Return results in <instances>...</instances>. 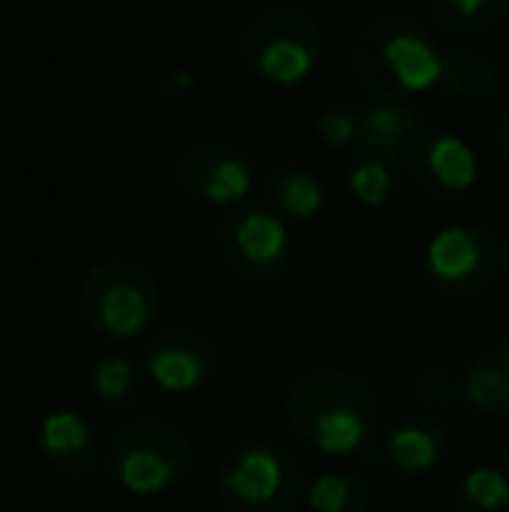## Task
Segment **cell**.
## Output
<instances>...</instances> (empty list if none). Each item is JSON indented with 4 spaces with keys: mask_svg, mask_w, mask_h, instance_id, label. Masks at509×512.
I'll return each instance as SVG.
<instances>
[{
    "mask_svg": "<svg viewBox=\"0 0 509 512\" xmlns=\"http://www.w3.org/2000/svg\"><path fill=\"white\" fill-rule=\"evenodd\" d=\"M499 147H503L506 154H509V119L503 122V126H499Z\"/></svg>",
    "mask_w": 509,
    "mask_h": 512,
    "instance_id": "cell-25",
    "label": "cell"
},
{
    "mask_svg": "<svg viewBox=\"0 0 509 512\" xmlns=\"http://www.w3.org/2000/svg\"><path fill=\"white\" fill-rule=\"evenodd\" d=\"M314 133L328 147H356V108L328 105L314 119Z\"/></svg>",
    "mask_w": 509,
    "mask_h": 512,
    "instance_id": "cell-24",
    "label": "cell"
},
{
    "mask_svg": "<svg viewBox=\"0 0 509 512\" xmlns=\"http://www.w3.org/2000/svg\"><path fill=\"white\" fill-rule=\"evenodd\" d=\"M224 269L241 283H272L290 265V230L269 206H238L217 230Z\"/></svg>",
    "mask_w": 509,
    "mask_h": 512,
    "instance_id": "cell-8",
    "label": "cell"
},
{
    "mask_svg": "<svg viewBox=\"0 0 509 512\" xmlns=\"http://www.w3.org/2000/svg\"><path fill=\"white\" fill-rule=\"evenodd\" d=\"M450 512H509V471L503 464H475L461 474Z\"/></svg>",
    "mask_w": 509,
    "mask_h": 512,
    "instance_id": "cell-19",
    "label": "cell"
},
{
    "mask_svg": "<svg viewBox=\"0 0 509 512\" xmlns=\"http://www.w3.org/2000/svg\"><path fill=\"white\" fill-rule=\"evenodd\" d=\"M440 49L408 14H377L353 42V74L374 102L405 105L440 84Z\"/></svg>",
    "mask_w": 509,
    "mask_h": 512,
    "instance_id": "cell-2",
    "label": "cell"
},
{
    "mask_svg": "<svg viewBox=\"0 0 509 512\" xmlns=\"http://www.w3.org/2000/svg\"><path fill=\"white\" fill-rule=\"evenodd\" d=\"M304 499L300 464L276 443H238L217 471V502L224 512H293Z\"/></svg>",
    "mask_w": 509,
    "mask_h": 512,
    "instance_id": "cell-6",
    "label": "cell"
},
{
    "mask_svg": "<svg viewBox=\"0 0 509 512\" xmlns=\"http://www.w3.org/2000/svg\"><path fill=\"white\" fill-rule=\"evenodd\" d=\"M506 42H509V28H506Z\"/></svg>",
    "mask_w": 509,
    "mask_h": 512,
    "instance_id": "cell-26",
    "label": "cell"
},
{
    "mask_svg": "<svg viewBox=\"0 0 509 512\" xmlns=\"http://www.w3.org/2000/svg\"><path fill=\"white\" fill-rule=\"evenodd\" d=\"M447 429L436 415H401L391 429L384 432L381 446V464L387 471L401 474V478H422V474L436 471L447 457Z\"/></svg>",
    "mask_w": 509,
    "mask_h": 512,
    "instance_id": "cell-14",
    "label": "cell"
},
{
    "mask_svg": "<svg viewBox=\"0 0 509 512\" xmlns=\"http://www.w3.org/2000/svg\"><path fill=\"white\" fill-rule=\"evenodd\" d=\"M175 178L203 206H238L252 189V164L224 140H199L178 154Z\"/></svg>",
    "mask_w": 509,
    "mask_h": 512,
    "instance_id": "cell-10",
    "label": "cell"
},
{
    "mask_svg": "<svg viewBox=\"0 0 509 512\" xmlns=\"http://www.w3.org/2000/svg\"><path fill=\"white\" fill-rule=\"evenodd\" d=\"M412 398L419 401V408H426V415H433V411H447L450 405H457L461 401V387H457V377L450 370L426 366V370L415 373Z\"/></svg>",
    "mask_w": 509,
    "mask_h": 512,
    "instance_id": "cell-23",
    "label": "cell"
},
{
    "mask_svg": "<svg viewBox=\"0 0 509 512\" xmlns=\"http://www.w3.org/2000/svg\"><path fill=\"white\" fill-rule=\"evenodd\" d=\"M422 265L436 293L468 300L485 293L503 272V248L482 223H450L429 237Z\"/></svg>",
    "mask_w": 509,
    "mask_h": 512,
    "instance_id": "cell-7",
    "label": "cell"
},
{
    "mask_svg": "<svg viewBox=\"0 0 509 512\" xmlns=\"http://www.w3.org/2000/svg\"><path fill=\"white\" fill-rule=\"evenodd\" d=\"M143 370H147L150 384L161 387L164 394H192L206 387L217 373V349L199 328L189 324H168V328L154 331L143 342Z\"/></svg>",
    "mask_w": 509,
    "mask_h": 512,
    "instance_id": "cell-9",
    "label": "cell"
},
{
    "mask_svg": "<svg viewBox=\"0 0 509 512\" xmlns=\"http://www.w3.org/2000/svg\"><path fill=\"white\" fill-rule=\"evenodd\" d=\"M408 175L415 189L433 203H454L468 196L478 182V154L468 140L454 133L426 129L408 157Z\"/></svg>",
    "mask_w": 509,
    "mask_h": 512,
    "instance_id": "cell-11",
    "label": "cell"
},
{
    "mask_svg": "<svg viewBox=\"0 0 509 512\" xmlns=\"http://www.w3.org/2000/svg\"><path fill=\"white\" fill-rule=\"evenodd\" d=\"M81 317L105 342H133L147 335L161 314L157 279L129 258H102L77 286Z\"/></svg>",
    "mask_w": 509,
    "mask_h": 512,
    "instance_id": "cell-3",
    "label": "cell"
},
{
    "mask_svg": "<svg viewBox=\"0 0 509 512\" xmlns=\"http://www.w3.org/2000/svg\"><path fill=\"white\" fill-rule=\"evenodd\" d=\"M349 196L367 209H381L394 196V171L374 161H360L349 168Z\"/></svg>",
    "mask_w": 509,
    "mask_h": 512,
    "instance_id": "cell-22",
    "label": "cell"
},
{
    "mask_svg": "<svg viewBox=\"0 0 509 512\" xmlns=\"http://www.w3.org/2000/svg\"><path fill=\"white\" fill-rule=\"evenodd\" d=\"M265 196H269L272 209L290 220H314L325 213V185L311 168L300 164H283L265 178Z\"/></svg>",
    "mask_w": 509,
    "mask_h": 512,
    "instance_id": "cell-17",
    "label": "cell"
},
{
    "mask_svg": "<svg viewBox=\"0 0 509 512\" xmlns=\"http://www.w3.org/2000/svg\"><path fill=\"white\" fill-rule=\"evenodd\" d=\"M192 450L189 436L182 429L157 418H143V422H129L116 436L109 439V478L116 481L129 495H161L168 488H175L178 481H185V474L192 471Z\"/></svg>",
    "mask_w": 509,
    "mask_h": 512,
    "instance_id": "cell-5",
    "label": "cell"
},
{
    "mask_svg": "<svg viewBox=\"0 0 509 512\" xmlns=\"http://www.w3.org/2000/svg\"><path fill=\"white\" fill-rule=\"evenodd\" d=\"M503 84L499 77V67L489 60V56L475 53V49H450L443 53L440 63V84L443 95L457 98V102H485L492 98Z\"/></svg>",
    "mask_w": 509,
    "mask_h": 512,
    "instance_id": "cell-18",
    "label": "cell"
},
{
    "mask_svg": "<svg viewBox=\"0 0 509 512\" xmlns=\"http://www.w3.org/2000/svg\"><path fill=\"white\" fill-rule=\"evenodd\" d=\"M35 450L42 464L67 478H88L102 460V436L88 415L74 408H53L35 429Z\"/></svg>",
    "mask_w": 509,
    "mask_h": 512,
    "instance_id": "cell-12",
    "label": "cell"
},
{
    "mask_svg": "<svg viewBox=\"0 0 509 512\" xmlns=\"http://www.w3.org/2000/svg\"><path fill=\"white\" fill-rule=\"evenodd\" d=\"M304 502L311 512H374V492L360 474L325 471L307 485Z\"/></svg>",
    "mask_w": 509,
    "mask_h": 512,
    "instance_id": "cell-20",
    "label": "cell"
},
{
    "mask_svg": "<svg viewBox=\"0 0 509 512\" xmlns=\"http://www.w3.org/2000/svg\"><path fill=\"white\" fill-rule=\"evenodd\" d=\"M422 129V115L408 105H384L370 102L356 108V150L363 161L384 164V168H401L412 157Z\"/></svg>",
    "mask_w": 509,
    "mask_h": 512,
    "instance_id": "cell-13",
    "label": "cell"
},
{
    "mask_svg": "<svg viewBox=\"0 0 509 512\" xmlns=\"http://www.w3.org/2000/svg\"><path fill=\"white\" fill-rule=\"evenodd\" d=\"M429 18L440 32L475 39L503 21V0H429Z\"/></svg>",
    "mask_w": 509,
    "mask_h": 512,
    "instance_id": "cell-21",
    "label": "cell"
},
{
    "mask_svg": "<svg viewBox=\"0 0 509 512\" xmlns=\"http://www.w3.org/2000/svg\"><path fill=\"white\" fill-rule=\"evenodd\" d=\"M457 387H461V405L475 415H509V345H492L468 359Z\"/></svg>",
    "mask_w": 509,
    "mask_h": 512,
    "instance_id": "cell-15",
    "label": "cell"
},
{
    "mask_svg": "<svg viewBox=\"0 0 509 512\" xmlns=\"http://www.w3.org/2000/svg\"><path fill=\"white\" fill-rule=\"evenodd\" d=\"M147 370L126 352H105L91 370V394L109 411H133L147 401Z\"/></svg>",
    "mask_w": 509,
    "mask_h": 512,
    "instance_id": "cell-16",
    "label": "cell"
},
{
    "mask_svg": "<svg viewBox=\"0 0 509 512\" xmlns=\"http://www.w3.org/2000/svg\"><path fill=\"white\" fill-rule=\"evenodd\" d=\"M238 53L255 77L279 88H293L307 81L321 63L325 32L304 7H269L245 25Z\"/></svg>",
    "mask_w": 509,
    "mask_h": 512,
    "instance_id": "cell-4",
    "label": "cell"
},
{
    "mask_svg": "<svg viewBox=\"0 0 509 512\" xmlns=\"http://www.w3.org/2000/svg\"><path fill=\"white\" fill-rule=\"evenodd\" d=\"M290 432L321 457H360L381 429V398L360 373L321 366L290 384L283 398Z\"/></svg>",
    "mask_w": 509,
    "mask_h": 512,
    "instance_id": "cell-1",
    "label": "cell"
}]
</instances>
